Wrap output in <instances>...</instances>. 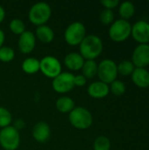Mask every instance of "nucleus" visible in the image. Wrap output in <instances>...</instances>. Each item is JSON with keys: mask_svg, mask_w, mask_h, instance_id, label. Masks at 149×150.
Returning <instances> with one entry per match:
<instances>
[{"mask_svg": "<svg viewBox=\"0 0 149 150\" xmlns=\"http://www.w3.org/2000/svg\"><path fill=\"white\" fill-rule=\"evenodd\" d=\"M80 54L84 60H95L103 51L102 40L94 34L86 35L83 40L79 45Z\"/></svg>", "mask_w": 149, "mask_h": 150, "instance_id": "obj_1", "label": "nucleus"}, {"mask_svg": "<svg viewBox=\"0 0 149 150\" xmlns=\"http://www.w3.org/2000/svg\"><path fill=\"white\" fill-rule=\"evenodd\" d=\"M71 125L80 130H85L91 127L93 123V117L90 112L82 106L75 107L68 115Z\"/></svg>", "mask_w": 149, "mask_h": 150, "instance_id": "obj_2", "label": "nucleus"}, {"mask_svg": "<svg viewBox=\"0 0 149 150\" xmlns=\"http://www.w3.org/2000/svg\"><path fill=\"white\" fill-rule=\"evenodd\" d=\"M52 10L50 5L45 2L34 4L29 10L28 18L32 24L40 26L45 25L50 18Z\"/></svg>", "mask_w": 149, "mask_h": 150, "instance_id": "obj_3", "label": "nucleus"}, {"mask_svg": "<svg viewBox=\"0 0 149 150\" xmlns=\"http://www.w3.org/2000/svg\"><path fill=\"white\" fill-rule=\"evenodd\" d=\"M20 144V134L14 127H6L0 130V145L4 150H16Z\"/></svg>", "mask_w": 149, "mask_h": 150, "instance_id": "obj_4", "label": "nucleus"}, {"mask_svg": "<svg viewBox=\"0 0 149 150\" xmlns=\"http://www.w3.org/2000/svg\"><path fill=\"white\" fill-rule=\"evenodd\" d=\"M118 68L114 61L110 59L103 60L97 64V76L99 80L106 84H111L112 82L117 80Z\"/></svg>", "mask_w": 149, "mask_h": 150, "instance_id": "obj_5", "label": "nucleus"}, {"mask_svg": "<svg viewBox=\"0 0 149 150\" xmlns=\"http://www.w3.org/2000/svg\"><path fill=\"white\" fill-rule=\"evenodd\" d=\"M131 32L132 25L129 21L121 18L112 24L109 29V36L115 42H122L130 37Z\"/></svg>", "mask_w": 149, "mask_h": 150, "instance_id": "obj_6", "label": "nucleus"}, {"mask_svg": "<svg viewBox=\"0 0 149 150\" xmlns=\"http://www.w3.org/2000/svg\"><path fill=\"white\" fill-rule=\"evenodd\" d=\"M86 36V28L81 22L71 23L65 30L64 39L69 46H78Z\"/></svg>", "mask_w": 149, "mask_h": 150, "instance_id": "obj_7", "label": "nucleus"}, {"mask_svg": "<svg viewBox=\"0 0 149 150\" xmlns=\"http://www.w3.org/2000/svg\"><path fill=\"white\" fill-rule=\"evenodd\" d=\"M40 71L45 76L54 79L61 73V64L54 56L47 55L40 61Z\"/></svg>", "mask_w": 149, "mask_h": 150, "instance_id": "obj_8", "label": "nucleus"}, {"mask_svg": "<svg viewBox=\"0 0 149 150\" xmlns=\"http://www.w3.org/2000/svg\"><path fill=\"white\" fill-rule=\"evenodd\" d=\"M75 76L70 72H61L58 76L53 79L52 86L55 92L64 94L71 91L74 87Z\"/></svg>", "mask_w": 149, "mask_h": 150, "instance_id": "obj_9", "label": "nucleus"}, {"mask_svg": "<svg viewBox=\"0 0 149 150\" xmlns=\"http://www.w3.org/2000/svg\"><path fill=\"white\" fill-rule=\"evenodd\" d=\"M135 68H144L149 65V44H139L133 50L132 61Z\"/></svg>", "mask_w": 149, "mask_h": 150, "instance_id": "obj_10", "label": "nucleus"}, {"mask_svg": "<svg viewBox=\"0 0 149 150\" xmlns=\"http://www.w3.org/2000/svg\"><path fill=\"white\" fill-rule=\"evenodd\" d=\"M131 35L140 44L149 43V23L145 20H139L132 25Z\"/></svg>", "mask_w": 149, "mask_h": 150, "instance_id": "obj_11", "label": "nucleus"}, {"mask_svg": "<svg viewBox=\"0 0 149 150\" xmlns=\"http://www.w3.org/2000/svg\"><path fill=\"white\" fill-rule=\"evenodd\" d=\"M18 49L22 54H27L33 51L36 46V37L32 32L25 31L19 35L18 42Z\"/></svg>", "mask_w": 149, "mask_h": 150, "instance_id": "obj_12", "label": "nucleus"}, {"mask_svg": "<svg viewBox=\"0 0 149 150\" xmlns=\"http://www.w3.org/2000/svg\"><path fill=\"white\" fill-rule=\"evenodd\" d=\"M51 135L50 127L47 123L40 121L36 123L32 128V137L33 139L40 143L47 142Z\"/></svg>", "mask_w": 149, "mask_h": 150, "instance_id": "obj_13", "label": "nucleus"}, {"mask_svg": "<svg viewBox=\"0 0 149 150\" xmlns=\"http://www.w3.org/2000/svg\"><path fill=\"white\" fill-rule=\"evenodd\" d=\"M109 92H110L109 85L101 81L94 82L90 83L88 87V94L93 98H97V99L104 98L109 94Z\"/></svg>", "mask_w": 149, "mask_h": 150, "instance_id": "obj_14", "label": "nucleus"}, {"mask_svg": "<svg viewBox=\"0 0 149 150\" xmlns=\"http://www.w3.org/2000/svg\"><path fill=\"white\" fill-rule=\"evenodd\" d=\"M132 80L140 88L149 87V71L144 68H135L132 73Z\"/></svg>", "mask_w": 149, "mask_h": 150, "instance_id": "obj_15", "label": "nucleus"}, {"mask_svg": "<svg viewBox=\"0 0 149 150\" xmlns=\"http://www.w3.org/2000/svg\"><path fill=\"white\" fill-rule=\"evenodd\" d=\"M85 60L83 56L78 53H69L64 58V64L65 66L74 71H77L82 69Z\"/></svg>", "mask_w": 149, "mask_h": 150, "instance_id": "obj_16", "label": "nucleus"}, {"mask_svg": "<svg viewBox=\"0 0 149 150\" xmlns=\"http://www.w3.org/2000/svg\"><path fill=\"white\" fill-rule=\"evenodd\" d=\"M35 37H37L38 40L40 41H41L42 43L48 44L54 40V33L50 26H48L47 25H40L36 28Z\"/></svg>", "mask_w": 149, "mask_h": 150, "instance_id": "obj_17", "label": "nucleus"}, {"mask_svg": "<svg viewBox=\"0 0 149 150\" xmlns=\"http://www.w3.org/2000/svg\"><path fill=\"white\" fill-rule=\"evenodd\" d=\"M56 109L61 113H69L75 108V102L68 97H61L55 103Z\"/></svg>", "mask_w": 149, "mask_h": 150, "instance_id": "obj_18", "label": "nucleus"}, {"mask_svg": "<svg viewBox=\"0 0 149 150\" xmlns=\"http://www.w3.org/2000/svg\"><path fill=\"white\" fill-rule=\"evenodd\" d=\"M21 67L25 73L28 75H33L40 71V61L36 58L29 57L24 60Z\"/></svg>", "mask_w": 149, "mask_h": 150, "instance_id": "obj_19", "label": "nucleus"}, {"mask_svg": "<svg viewBox=\"0 0 149 150\" xmlns=\"http://www.w3.org/2000/svg\"><path fill=\"white\" fill-rule=\"evenodd\" d=\"M82 75L87 79H91L95 77L97 74V63L95 60H87L84 62L82 68Z\"/></svg>", "mask_w": 149, "mask_h": 150, "instance_id": "obj_20", "label": "nucleus"}, {"mask_svg": "<svg viewBox=\"0 0 149 150\" xmlns=\"http://www.w3.org/2000/svg\"><path fill=\"white\" fill-rule=\"evenodd\" d=\"M119 15L121 16L122 19L126 20L134 15L135 6L132 2H129V1L123 2V3H121V4L119 6Z\"/></svg>", "mask_w": 149, "mask_h": 150, "instance_id": "obj_21", "label": "nucleus"}, {"mask_svg": "<svg viewBox=\"0 0 149 150\" xmlns=\"http://www.w3.org/2000/svg\"><path fill=\"white\" fill-rule=\"evenodd\" d=\"M118 68V73L122 76H129L132 75L133 70L135 69V66L131 61H122L119 62V65H117Z\"/></svg>", "mask_w": 149, "mask_h": 150, "instance_id": "obj_22", "label": "nucleus"}, {"mask_svg": "<svg viewBox=\"0 0 149 150\" xmlns=\"http://www.w3.org/2000/svg\"><path fill=\"white\" fill-rule=\"evenodd\" d=\"M10 30L16 35H21L24 32H25V25L24 22L19 18H14L10 22L9 25Z\"/></svg>", "mask_w": 149, "mask_h": 150, "instance_id": "obj_23", "label": "nucleus"}, {"mask_svg": "<svg viewBox=\"0 0 149 150\" xmlns=\"http://www.w3.org/2000/svg\"><path fill=\"white\" fill-rule=\"evenodd\" d=\"M94 150H110L111 142L106 136H98L93 143Z\"/></svg>", "mask_w": 149, "mask_h": 150, "instance_id": "obj_24", "label": "nucleus"}, {"mask_svg": "<svg viewBox=\"0 0 149 150\" xmlns=\"http://www.w3.org/2000/svg\"><path fill=\"white\" fill-rule=\"evenodd\" d=\"M15 57L14 50L10 47H2L0 48V61L3 62H10Z\"/></svg>", "mask_w": 149, "mask_h": 150, "instance_id": "obj_25", "label": "nucleus"}, {"mask_svg": "<svg viewBox=\"0 0 149 150\" xmlns=\"http://www.w3.org/2000/svg\"><path fill=\"white\" fill-rule=\"evenodd\" d=\"M12 117L11 112L4 107L0 106V128H4L9 127L11 122Z\"/></svg>", "mask_w": 149, "mask_h": 150, "instance_id": "obj_26", "label": "nucleus"}, {"mask_svg": "<svg viewBox=\"0 0 149 150\" xmlns=\"http://www.w3.org/2000/svg\"><path fill=\"white\" fill-rule=\"evenodd\" d=\"M109 88L112 93L116 96H121L126 92V85L120 80H115L112 82Z\"/></svg>", "mask_w": 149, "mask_h": 150, "instance_id": "obj_27", "label": "nucleus"}, {"mask_svg": "<svg viewBox=\"0 0 149 150\" xmlns=\"http://www.w3.org/2000/svg\"><path fill=\"white\" fill-rule=\"evenodd\" d=\"M113 19H114V13H113L112 10L105 9L100 13V21L104 25L112 24L113 23Z\"/></svg>", "mask_w": 149, "mask_h": 150, "instance_id": "obj_28", "label": "nucleus"}, {"mask_svg": "<svg viewBox=\"0 0 149 150\" xmlns=\"http://www.w3.org/2000/svg\"><path fill=\"white\" fill-rule=\"evenodd\" d=\"M100 3L105 9L112 10L119 5V0H102Z\"/></svg>", "mask_w": 149, "mask_h": 150, "instance_id": "obj_29", "label": "nucleus"}, {"mask_svg": "<svg viewBox=\"0 0 149 150\" xmlns=\"http://www.w3.org/2000/svg\"><path fill=\"white\" fill-rule=\"evenodd\" d=\"M86 82H87V79L83 76V75H77V76H75V78H74V83H75V86H77V87H83L86 84Z\"/></svg>", "mask_w": 149, "mask_h": 150, "instance_id": "obj_30", "label": "nucleus"}, {"mask_svg": "<svg viewBox=\"0 0 149 150\" xmlns=\"http://www.w3.org/2000/svg\"><path fill=\"white\" fill-rule=\"evenodd\" d=\"M24 127H25V122H24L22 120L18 119V120H16V122H15V124H14V127H15L17 130L21 129V128H24Z\"/></svg>", "mask_w": 149, "mask_h": 150, "instance_id": "obj_31", "label": "nucleus"}, {"mask_svg": "<svg viewBox=\"0 0 149 150\" xmlns=\"http://www.w3.org/2000/svg\"><path fill=\"white\" fill-rule=\"evenodd\" d=\"M4 40H5V35H4V33L3 30L0 29V48L3 47L4 45Z\"/></svg>", "mask_w": 149, "mask_h": 150, "instance_id": "obj_32", "label": "nucleus"}, {"mask_svg": "<svg viewBox=\"0 0 149 150\" xmlns=\"http://www.w3.org/2000/svg\"><path fill=\"white\" fill-rule=\"evenodd\" d=\"M4 18H5V11H4V9L0 5V24L4 21Z\"/></svg>", "mask_w": 149, "mask_h": 150, "instance_id": "obj_33", "label": "nucleus"}]
</instances>
